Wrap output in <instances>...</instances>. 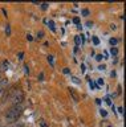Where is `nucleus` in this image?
Returning a JSON list of instances; mask_svg holds the SVG:
<instances>
[{"instance_id": "13", "label": "nucleus", "mask_w": 126, "mask_h": 127, "mask_svg": "<svg viewBox=\"0 0 126 127\" xmlns=\"http://www.w3.org/2000/svg\"><path fill=\"white\" fill-rule=\"evenodd\" d=\"M41 9L42 11H46V9H48V4H45V3L41 4Z\"/></svg>"}, {"instance_id": "26", "label": "nucleus", "mask_w": 126, "mask_h": 127, "mask_svg": "<svg viewBox=\"0 0 126 127\" xmlns=\"http://www.w3.org/2000/svg\"><path fill=\"white\" fill-rule=\"evenodd\" d=\"M96 103L97 105H101V99H96Z\"/></svg>"}, {"instance_id": "20", "label": "nucleus", "mask_w": 126, "mask_h": 127, "mask_svg": "<svg viewBox=\"0 0 126 127\" xmlns=\"http://www.w3.org/2000/svg\"><path fill=\"white\" fill-rule=\"evenodd\" d=\"M96 60H97V61H101V60H102V56H101V54H97V56H96Z\"/></svg>"}, {"instance_id": "17", "label": "nucleus", "mask_w": 126, "mask_h": 127, "mask_svg": "<svg viewBox=\"0 0 126 127\" xmlns=\"http://www.w3.org/2000/svg\"><path fill=\"white\" fill-rule=\"evenodd\" d=\"M72 81H73L74 83H80V79H78V78H76V77H73V78H72Z\"/></svg>"}, {"instance_id": "12", "label": "nucleus", "mask_w": 126, "mask_h": 127, "mask_svg": "<svg viewBox=\"0 0 126 127\" xmlns=\"http://www.w3.org/2000/svg\"><path fill=\"white\" fill-rule=\"evenodd\" d=\"M97 83H98V86H97V87H101L102 85H104V79H102V78H100V79L97 81Z\"/></svg>"}, {"instance_id": "11", "label": "nucleus", "mask_w": 126, "mask_h": 127, "mask_svg": "<svg viewBox=\"0 0 126 127\" xmlns=\"http://www.w3.org/2000/svg\"><path fill=\"white\" fill-rule=\"evenodd\" d=\"M74 41H76V45H80V44H81V38L78 37V36H76V37H74Z\"/></svg>"}, {"instance_id": "30", "label": "nucleus", "mask_w": 126, "mask_h": 127, "mask_svg": "<svg viewBox=\"0 0 126 127\" xmlns=\"http://www.w3.org/2000/svg\"><path fill=\"white\" fill-rule=\"evenodd\" d=\"M21 127H23V126H21Z\"/></svg>"}, {"instance_id": "10", "label": "nucleus", "mask_w": 126, "mask_h": 127, "mask_svg": "<svg viewBox=\"0 0 126 127\" xmlns=\"http://www.w3.org/2000/svg\"><path fill=\"white\" fill-rule=\"evenodd\" d=\"M110 53H112V56H117V54H118V50L116 49V48H112V50H110Z\"/></svg>"}, {"instance_id": "6", "label": "nucleus", "mask_w": 126, "mask_h": 127, "mask_svg": "<svg viewBox=\"0 0 126 127\" xmlns=\"http://www.w3.org/2000/svg\"><path fill=\"white\" fill-rule=\"evenodd\" d=\"M48 25H49V28H50V31H52V32L56 31V28H54V23H53V21H48Z\"/></svg>"}, {"instance_id": "19", "label": "nucleus", "mask_w": 126, "mask_h": 127, "mask_svg": "<svg viewBox=\"0 0 126 127\" xmlns=\"http://www.w3.org/2000/svg\"><path fill=\"white\" fill-rule=\"evenodd\" d=\"M40 125H41V127H48V125H46L44 121H40Z\"/></svg>"}, {"instance_id": "27", "label": "nucleus", "mask_w": 126, "mask_h": 127, "mask_svg": "<svg viewBox=\"0 0 126 127\" xmlns=\"http://www.w3.org/2000/svg\"><path fill=\"white\" fill-rule=\"evenodd\" d=\"M98 67H100V70H104V69H105V66H104V65H100Z\"/></svg>"}, {"instance_id": "28", "label": "nucleus", "mask_w": 126, "mask_h": 127, "mask_svg": "<svg viewBox=\"0 0 126 127\" xmlns=\"http://www.w3.org/2000/svg\"><path fill=\"white\" fill-rule=\"evenodd\" d=\"M39 79H40V81H41V79H44V75H42V73L40 74V77H39Z\"/></svg>"}, {"instance_id": "4", "label": "nucleus", "mask_w": 126, "mask_h": 127, "mask_svg": "<svg viewBox=\"0 0 126 127\" xmlns=\"http://www.w3.org/2000/svg\"><path fill=\"white\" fill-rule=\"evenodd\" d=\"M7 69H8V61L1 62V66H0V71H1V70H7Z\"/></svg>"}, {"instance_id": "18", "label": "nucleus", "mask_w": 126, "mask_h": 127, "mask_svg": "<svg viewBox=\"0 0 126 127\" xmlns=\"http://www.w3.org/2000/svg\"><path fill=\"white\" fill-rule=\"evenodd\" d=\"M89 85H90V89H96V85H94V82L90 81V82H89Z\"/></svg>"}, {"instance_id": "25", "label": "nucleus", "mask_w": 126, "mask_h": 127, "mask_svg": "<svg viewBox=\"0 0 126 127\" xmlns=\"http://www.w3.org/2000/svg\"><path fill=\"white\" fill-rule=\"evenodd\" d=\"M27 38H28L29 41H32V40H33V38H32V36H31V34H28V36H27Z\"/></svg>"}, {"instance_id": "3", "label": "nucleus", "mask_w": 126, "mask_h": 127, "mask_svg": "<svg viewBox=\"0 0 126 127\" xmlns=\"http://www.w3.org/2000/svg\"><path fill=\"white\" fill-rule=\"evenodd\" d=\"M7 83H8V79H7V78H3L1 81H0V94L4 93V90L7 87Z\"/></svg>"}, {"instance_id": "8", "label": "nucleus", "mask_w": 126, "mask_h": 127, "mask_svg": "<svg viewBox=\"0 0 126 127\" xmlns=\"http://www.w3.org/2000/svg\"><path fill=\"white\" fill-rule=\"evenodd\" d=\"M89 13H90V11L88 9V8H85V9H82V16H89Z\"/></svg>"}, {"instance_id": "21", "label": "nucleus", "mask_w": 126, "mask_h": 127, "mask_svg": "<svg viewBox=\"0 0 126 127\" xmlns=\"http://www.w3.org/2000/svg\"><path fill=\"white\" fill-rule=\"evenodd\" d=\"M7 34H11V28H9V25H7Z\"/></svg>"}, {"instance_id": "7", "label": "nucleus", "mask_w": 126, "mask_h": 127, "mask_svg": "<svg viewBox=\"0 0 126 127\" xmlns=\"http://www.w3.org/2000/svg\"><path fill=\"white\" fill-rule=\"evenodd\" d=\"M48 61H49V65L53 67V66H54V62H53V57H52V56H50V54L48 56Z\"/></svg>"}, {"instance_id": "14", "label": "nucleus", "mask_w": 126, "mask_h": 127, "mask_svg": "<svg viewBox=\"0 0 126 127\" xmlns=\"http://www.w3.org/2000/svg\"><path fill=\"white\" fill-rule=\"evenodd\" d=\"M124 106H120V107H118V113H120V114H122V115H124Z\"/></svg>"}, {"instance_id": "1", "label": "nucleus", "mask_w": 126, "mask_h": 127, "mask_svg": "<svg viewBox=\"0 0 126 127\" xmlns=\"http://www.w3.org/2000/svg\"><path fill=\"white\" fill-rule=\"evenodd\" d=\"M23 111H24V107H23L21 105H12L5 113V121L8 123L16 122L17 119L21 117Z\"/></svg>"}, {"instance_id": "16", "label": "nucleus", "mask_w": 126, "mask_h": 127, "mask_svg": "<svg viewBox=\"0 0 126 127\" xmlns=\"http://www.w3.org/2000/svg\"><path fill=\"white\" fill-rule=\"evenodd\" d=\"M102 126H105V127H113L110 123H108V122H102Z\"/></svg>"}, {"instance_id": "23", "label": "nucleus", "mask_w": 126, "mask_h": 127, "mask_svg": "<svg viewBox=\"0 0 126 127\" xmlns=\"http://www.w3.org/2000/svg\"><path fill=\"white\" fill-rule=\"evenodd\" d=\"M73 21H74V23H76V24H77V25H78V24H80V19H78V17H76V19H74V20H73Z\"/></svg>"}, {"instance_id": "2", "label": "nucleus", "mask_w": 126, "mask_h": 127, "mask_svg": "<svg viewBox=\"0 0 126 127\" xmlns=\"http://www.w3.org/2000/svg\"><path fill=\"white\" fill-rule=\"evenodd\" d=\"M11 101H12V105H21V102L24 101V95L21 93H19V94L15 93L12 97H11Z\"/></svg>"}, {"instance_id": "29", "label": "nucleus", "mask_w": 126, "mask_h": 127, "mask_svg": "<svg viewBox=\"0 0 126 127\" xmlns=\"http://www.w3.org/2000/svg\"><path fill=\"white\" fill-rule=\"evenodd\" d=\"M3 78H4V77H3V74H1V71H0V81H1V79Z\"/></svg>"}, {"instance_id": "22", "label": "nucleus", "mask_w": 126, "mask_h": 127, "mask_svg": "<svg viewBox=\"0 0 126 127\" xmlns=\"http://www.w3.org/2000/svg\"><path fill=\"white\" fill-rule=\"evenodd\" d=\"M62 71H64V74H68V73H70V70L68 69V67H65V69L62 70Z\"/></svg>"}, {"instance_id": "9", "label": "nucleus", "mask_w": 126, "mask_h": 127, "mask_svg": "<svg viewBox=\"0 0 126 127\" xmlns=\"http://www.w3.org/2000/svg\"><path fill=\"white\" fill-rule=\"evenodd\" d=\"M93 44H94V45H98V44H100V40H98L97 36H94V37H93Z\"/></svg>"}, {"instance_id": "24", "label": "nucleus", "mask_w": 126, "mask_h": 127, "mask_svg": "<svg viewBox=\"0 0 126 127\" xmlns=\"http://www.w3.org/2000/svg\"><path fill=\"white\" fill-rule=\"evenodd\" d=\"M106 103H108V105H109V106H112V102H110V99H109V97H108V98H106Z\"/></svg>"}, {"instance_id": "15", "label": "nucleus", "mask_w": 126, "mask_h": 127, "mask_svg": "<svg viewBox=\"0 0 126 127\" xmlns=\"http://www.w3.org/2000/svg\"><path fill=\"white\" fill-rule=\"evenodd\" d=\"M101 115H102V117H106V115H108V111L102 109V110H101Z\"/></svg>"}, {"instance_id": "5", "label": "nucleus", "mask_w": 126, "mask_h": 127, "mask_svg": "<svg viewBox=\"0 0 126 127\" xmlns=\"http://www.w3.org/2000/svg\"><path fill=\"white\" fill-rule=\"evenodd\" d=\"M109 44H110V45H112V46H116L117 44H118V40L113 37V38H110V40H109Z\"/></svg>"}]
</instances>
